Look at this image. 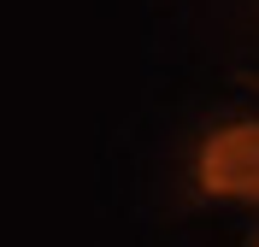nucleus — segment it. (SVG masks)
<instances>
[{"instance_id": "2", "label": "nucleus", "mask_w": 259, "mask_h": 247, "mask_svg": "<svg viewBox=\"0 0 259 247\" xmlns=\"http://www.w3.org/2000/svg\"><path fill=\"white\" fill-rule=\"evenodd\" d=\"M253 247H259V241H253Z\"/></svg>"}, {"instance_id": "1", "label": "nucleus", "mask_w": 259, "mask_h": 247, "mask_svg": "<svg viewBox=\"0 0 259 247\" xmlns=\"http://www.w3.org/2000/svg\"><path fill=\"white\" fill-rule=\"evenodd\" d=\"M194 182L206 200H247L259 206V118L218 124L194 153Z\"/></svg>"}]
</instances>
